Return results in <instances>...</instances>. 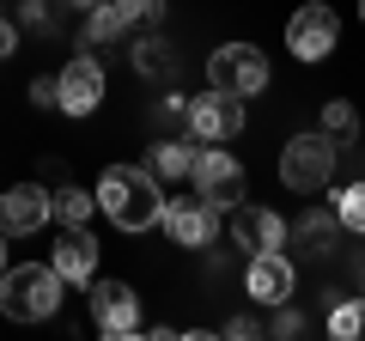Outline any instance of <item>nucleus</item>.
<instances>
[{"label":"nucleus","mask_w":365,"mask_h":341,"mask_svg":"<svg viewBox=\"0 0 365 341\" xmlns=\"http://www.w3.org/2000/svg\"><path fill=\"white\" fill-rule=\"evenodd\" d=\"M49 268L61 275V287H91V280H98V238H91L86 225H61Z\"/></svg>","instance_id":"nucleus-10"},{"label":"nucleus","mask_w":365,"mask_h":341,"mask_svg":"<svg viewBox=\"0 0 365 341\" xmlns=\"http://www.w3.org/2000/svg\"><path fill=\"white\" fill-rule=\"evenodd\" d=\"M55 6H61V13H91L98 0H55Z\"/></svg>","instance_id":"nucleus-29"},{"label":"nucleus","mask_w":365,"mask_h":341,"mask_svg":"<svg viewBox=\"0 0 365 341\" xmlns=\"http://www.w3.org/2000/svg\"><path fill=\"white\" fill-rule=\"evenodd\" d=\"M0 311L13 323H43L61 311V275L49 263H6L0 268Z\"/></svg>","instance_id":"nucleus-2"},{"label":"nucleus","mask_w":365,"mask_h":341,"mask_svg":"<svg viewBox=\"0 0 365 341\" xmlns=\"http://www.w3.org/2000/svg\"><path fill=\"white\" fill-rule=\"evenodd\" d=\"M31 104H37V110H61V79H55V73L31 79Z\"/></svg>","instance_id":"nucleus-24"},{"label":"nucleus","mask_w":365,"mask_h":341,"mask_svg":"<svg viewBox=\"0 0 365 341\" xmlns=\"http://www.w3.org/2000/svg\"><path fill=\"white\" fill-rule=\"evenodd\" d=\"M182 122H189V134H195L201 146H207V141H232V134L244 128V98H232V92H220V86H207L201 98H189Z\"/></svg>","instance_id":"nucleus-7"},{"label":"nucleus","mask_w":365,"mask_h":341,"mask_svg":"<svg viewBox=\"0 0 365 341\" xmlns=\"http://www.w3.org/2000/svg\"><path fill=\"white\" fill-rule=\"evenodd\" d=\"M335 220H341V232H359L365 238V177L347 183V189H335Z\"/></svg>","instance_id":"nucleus-21"},{"label":"nucleus","mask_w":365,"mask_h":341,"mask_svg":"<svg viewBox=\"0 0 365 341\" xmlns=\"http://www.w3.org/2000/svg\"><path fill=\"white\" fill-rule=\"evenodd\" d=\"M189 165H195V146L189 141H158L140 170L153 177V183H177V177H189Z\"/></svg>","instance_id":"nucleus-17"},{"label":"nucleus","mask_w":365,"mask_h":341,"mask_svg":"<svg viewBox=\"0 0 365 341\" xmlns=\"http://www.w3.org/2000/svg\"><path fill=\"white\" fill-rule=\"evenodd\" d=\"M287 238H299L304 250H311V256H329V250H335V238H341V220H335V208H304L299 220L287 225Z\"/></svg>","instance_id":"nucleus-16"},{"label":"nucleus","mask_w":365,"mask_h":341,"mask_svg":"<svg viewBox=\"0 0 365 341\" xmlns=\"http://www.w3.org/2000/svg\"><path fill=\"white\" fill-rule=\"evenodd\" d=\"M182 110H189V98H182V92H165V104H158V116H177V122H182Z\"/></svg>","instance_id":"nucleus-27"},{"label":"nucleus","mask_w":365,"mask_h":341,"mask_svg":"<svg viewBox=\"0 0 365 341\" xmlns=\"http://www.w3.org/2000/svg\"><path fill=\"white\" fill-rule=\"evenodd\" d=\"M43 220H49V189H43V183L0 189V232H6V238H31Z\"/></svg>","instance_id":"nucleus-14"},{"label":"nucleus","mask_w":365,"mask_h":341,"mask_svg":"<svg viewBox=\"0 0 365 341\" xmlns=\"http://www.w3.org/2000/svg\"><path fill=\"white\" fill-rule=\"evenodd\" d=\"M256 329H262L256 317H232V323H225V335H237V341H244V335H256Z\"/></svg>","instance_id":"nucleus-28"},{"label":"nucleus","mask_w":365,"mask_h":341,"mask_svg":"<svg viewBox=\"0 0 365 341\" xmlns=\"http://www.w3.org/2000/svg\"><path fill=\"white\" fill-rule=\"evenodd\" d=\"M0 268H6V232H0Z\"/></svg>","instance_id":"nucleus-30"},{"label":"nucleus","mask_w":365,"mask_h":341,"mask_svg":"<svg viewBox=\"0 0 365 341\" xmlns=\"http://www.w3.org/2000/svg\"><path fill=\"white\" fill-rule=\"evenodd\" d=\"M335 43H341V19H335V6H329V0H304L299 13L287 19V49L299 55L304 67H311V61H329V55H335Z\"/></svg>","instance_id":"nucleus-6"},{"label":"nucleus","mask_w":365,"mask_h":341,"mask_svg":"<svg viewBox=\"0 0 365 341\" xmlns=\"http://www.w3.org/2000/svg\"><path fill=\"white\" fill-rule=\"evenodd\" d=\"M359 299H365V287H359Z\"/></svg>","instance_id":"nucleus-32"},{"label":"nucleus","mask_w":365,"mask_h":341,"mask_svg":"<svg viewBox=\"0 0 365 341\" xmlns=\"http://www.w3.org/2000/svg\"><path fill=\"white\" fill-rule=\"evenodd\" d=\"M329 335L335 341H359L365 335V299H341L335 311H329Z\"/></svg>","instance_id":"nucleus-22"},{"label":"nucleus","mask_w":365,"mask_h":341,"mask_svg":"<svg viewBox=\"0 0 365 341\" xmlns=\"http://www.w3.org/2000/svg\"><path fill=\"white\" fill-rule=\"evenodd\" d=\"M55 79H61V116H91L104 104V67H98V55H73Z\"/></svg>","instance_id":"nucleus-12"},{"label":"nucleus","mask_w":365,"mask_h":341,"mask_svg":"<svg viewBox=\"0 0 365 341\" xmlns=\"http://www.w3.org/2000/svg\"><path fill=\"white\" fill-rule=\"evenodd\" d=\"M134 73L140 79H170L177 73V49H170L165 37H140L134 43Z\"/></svg>","instance_id":"nucleus-19"},{"label":"nucleus","mask_w":365,"mask_h":341,"mask_svg":"<svg viewBox=\"0 0 365 341\" xmlns=\"http://www.w3.org/2000/svg\"><path fill=\"white\" fill-rule=\"evenodd\" d=\"M329 177H335V141L329 134H292L280 146V183L292 195H317V189H329Z\"/></svg>","instance_id":"nucleus-3"},{"label":"nucleus","mask_w":365,"mask_h":341,"mask_svg":"<svg viewBox=\"0 0 365 341\" xmlns=\"http://www.w3.org/2000/svg\"><path fill=\"white\" fill-rule=\"evenodd\" d=\"M170 232V244L177 250H207L213 238H220V213L207 208V201H165V220H158Z\"/></svg>","instance_id":"nucleus-11"},{"label":"nucleus","mask_w":365,"mask_h":341,"mask_svg":"<svg viewBox=\"0 0 365 341\" xmlns=\"http://www.w3.org/2000/svg\"><path fill=\"white\" fill-rule=\"evenodd\" d=\"M323 134H329L335 146L359 141V110H353L347 98H329V104H323Z\"/></svg>","instance_id":"nucleus-20"},{"label":"nucleus","mask_w":365,"mask_h":341,"mask_svg":"<svg viewBox=\"0 0 365 341\" xmlns=\"http://www.w3.org/2000/svg\"><path fill=\"white\" fill-rule=\"evenodd\" d=\"M13 49H19V19H6V13H0V61H6Z\"/></svg>","instance_id":"nucleus-26"},{"label":"nucleus","mask_w":365,"mask_h":341,"mask_svg":"<svg viewBox=\"0 0 365 341\" xmlns=\"http://www.w3.org/2000/svg\"><path fill=\"white\" fill-rule=\"evenodd\" d=\"M19 25L49 31V25H55V0H19Z\"/></svg>","instance_id":"nucleus-23"},{"label":"nucleus","mask_w":365,"mask_h":341,"mask_svg":"<svg viewBox=\"0 0 365 341\" xmlns=\"http://www.w3.org/2000/svg\"><path fill=\"white\" fill-rule=\"evenodd\" d=\"M91 323L104 335H140V299L128 280H91Z\"/></svg>","instance_id":"nucleus-9"},{"label":"nucleus","mask_w":365,"mask_h":341,"mask_svg":"<svg viewBox=\"0 0 365 341\" xmlns=\"http://www.w3.org/2000/svg\"><path fill=\"white\" fill-rule=\"evenodd\" d=\"M207 86H220V92H232V98L268 92V55H262L256 43H220V49L207 55Z\"/></svg>","instance_id":"nucleus-4"},{"label":"nucleus","mask_w":365,"mask_h":341,"mask_svg":"<svg viewBox=\"0 0 365 341\" xmlns=\"http://www.w3.org/2000/svg\"><path fill=\"white\" fill-rule=\"evenodd\" d=\"M232 238H237V250H287V220L280 213H268V208H250V201H237L232 208Z\"/></svg>","instance_id":"nucleus-15"},{"label":"nucleus","mask_w":365,"mask_h":341,"mask_svg":"<svg viewBox=\"0 0 365 341\" xmlns=\"http://www.w3.org/2000/svg\"><path fill=\"white\" fill-rule=\"evenodd\" d=\"M49 213H55L61 225H86L91 213H98V195L79 189V183H61V189H49Z\"/></svg>","instance_id":"nucleus-18"},{"label":"nucleus","mask_w":365,"mask_h":341,"mask_svg":"<svg viewBox=\"0 0 365 341\" xmlns=\"http://www.w3.org/2000/svg\"><path fill=\"white\" fill-rule=\"evenodd\" d=\"M292 287H299V268H292L287 250H256V256L244 263V292L256 305H268V311H274V305H287Z\"/></svg>","instance_id":"nucleus-8"},{"label":"nucleus","mask_w":365,"mask_h":341,"mask_svg":"<svg viewBox=\"0 0 365 341\" xmlns=\"http://www.w3.org/2000/svg\"><path fill=\"white\" fill-rule=\"evenodd\" d=\"M153 19H158V0H98L86 13V43H116L122 31L153 25Z\"/></svg>","instance_id":"nucleus-13"},{"label":"nucleus","mask_w":365,"mask_h":341,"mask_svg":"<svg viewBox=\"0 0 365 341\" xmlns=\"http://www.w3.org/2000/svg\"><path fill=\"white\" fill-rule=\"evenodd\" d=\"M268 329H274V335H287V341H292V335H304L311 323H304L299 311H287V305H274V323H268Z\"/></svg>","instance_id":"nucleus-25"},{"label":"nucleus","mask_w":365,"mask_h":341,"mask_svg":"<svg viewBox=\"0 0 365 341\" xmlns=\"http://www.w3.org/2000/svg\"><path fill=\"white\" fill-rule=\"evenodd\" d=\"M359 19H365V0H359Z\"/></svg>","instance_id":"nucleus-31"},{"label":"nucleus","mask_w":365,"mask_h":341,"mask_svg":"<svg viewBox=\"0 0 365 341\" xmlns=\"http://www.w3.org/2000/svg\"><path fill=\"white\" fill-rule=\"evenodd\" d=\"M189 183L213 213H232L244 201V165L232 153H220V141H207V153H195V165H189Z\"/></svg>","instance_id":"nucleus-5"},{"label":"nucleus","mask_w":365,"mask_h":341,"mask_svg":"<svg viewBox=\"0 0 365 341\" xmlns=\"http://www.w3.org/2000/svg\"><path fill=\"white\" fill-rule=\"evenodd\" d=\"M91 195L110 213V225H122V232H153V225L165 220V189H158L140 165H110Z\"/></svg>","instance_id":"nucleus-1"}]
</instances>
